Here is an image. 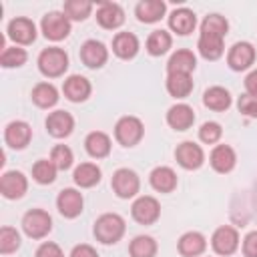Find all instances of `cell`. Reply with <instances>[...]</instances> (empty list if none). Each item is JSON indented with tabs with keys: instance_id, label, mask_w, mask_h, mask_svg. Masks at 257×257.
I'll use <instances>...</instances> for the list:
<instances>
[{
	"instance_id": "obj_17",
	"label": "cell",
	"mask_w": 257,
	"mask_h": 257,
	"mask_svg": "<svg viewBox=\"0 0 257 257\" xmlns=\"http://www.w3.org/2000/svg\"><path fill=\"white\" fill-rule=\"evenodd\" d=\"M90 90H92V84L88 78L80 76V74H70L64 84H62V92L64 96L70 100V102H82L90 96Z\"/></svg>"
},
{
	"instance_id": "obj_11",
	"label": "cell",
	"mask_w": 257,
	"mask_h": 257,
	"mask_svg": "<svg viewBox=\"0 0 257 257\" xmlns=\"http://www.w3.org/2000/svg\"><path fill=\"white\" fill-rule=\"evenodd\" d=\"M255 62V46L251 42H235L227 52V64L231 70H247Z\"/></svg>"
},
{
	"instance_id": "obj_41",
	"label": "cell",
	"mask_w": 257,
	"mask_h": 257,
	"mask_svg": "<svg viewBox=\"0 0 257 257\" xmlns=\"http://www.w3.org/2000/svg\"><path fill=\"white\" fill-rule=\"evenodd\" d=\"M237 108L241 114L249 116V118H257V96L253 94H241L239 100H237Z\"/></svg>"
},
{
	"instance_id": "obj_3",
	"label": "cell",
	"mask_w": 257,
	"mask_h": 257,
	"mask_svg": "<svg viewBox=\"0 0 257 257\" xmlns=\"http://www.w3.org/2000/svg\"><path fill=\"white\" fill-rule=\"evenodd\" d=\"M38 70L46 78H58L68 70V54L58 46H48L38 54Z\"/></svg>"
},
{
	"instance_id": "obj_14",
	"label": "cell",
	"mask_w": 257,
	"mask_h": 257,
	"mask_svg": "<svg viewBox=\"0 0 257 257\" xmlns=\"http://www.w3.org/2000/svg\"><path fill=\"white\" fill-rule=\"evenodd\" d=\"M8 38L14 40L16 44H32L36 40V24L30 20V18H24V16H16L8 22Z\"/></svg>"
},
{
	"instance_id": "obj_33",
	"label": "cell",
	"mask_w": 257,
	"mask_h": 257,
	"mask_svg": "<svg viewBox=\"0 0 257 257\" xmlns=\"http://www.w3.org/2000/svg\"><path fill=\"white\" fill-rule=\"evenodd\" d=\"M171 44H173V38L167 30H153L147 38V52L151 56H163L169 52Z\"/></svg>"
},
{
	"instance_id": "obj_43",
	"label": "cell",
	"mask_w": 257,
	"mask_h": 257,
	"mask_svg": "<svg viewBox=\"0 0 257 257\" xmlns=\"http://www.w3.org/2000/svg\"><path fill=\"white\" fill-rule=\"evenodd\" d=\"M243 255L245 257H257V231H251L243 239Z\"/></svg>"
},
{
	"instance_id": "obj_35",
	"label": "cell",
	"mask_w": 257,
	"mask_h": 257,
	"mask_svg": "<svg viewBox=\"0 0 257 257\" xmlns=\"http://www.w3.org/2000/svg\"><path fill=\"white\" fill-rule=\"evenodd\" d=\"M56 167L50 159H38L34 165H32V179L40 185H50L54 183L56 179Z\"/></svg>"
},
{
	"instance_id": "obj_30",
	"label": "cell",
	"mask_w": 257,
	"mask_h": 257,
	"mask_svg": "<svg viewBox=\"0 0 257 257\" xmlns=\"http://www.w3.org/2000/svg\"><path fill=\"white\" fill-rule=\"evenodd\" d=\"M167 92L175 98H187L193 92V80L191 74H167Z\"/></svg>"
},
{
	"instance_id": "obj_15",
	"label": "cell",
	"mask_w": 257,
	"mask_h": 257,
	"mask_svg": "<svg viewBox=\"0 0 257 257\" xmlns=\"http://www.w3.org/2000/svg\"><path fill=\"white\" fill-rule=\"evenodd\" d=\"M30 139H32V128H30V124L24 122V120H12V122H8L6 128H4V141H6V145H8L10 149H14V151L26 149L28 143H30Z\"/></svg>"
},
{
	"instance_id": "obj_37",
	"label": "cell",
	"mask_w": 257,
	"mask_h": 257,
	"mask_svg": "<svg viewBox=\"0 0 257 257\" xmlns=\"http://www.w3.org/2000/svg\"><path fill=\"white\" fill-rule=\"evenodd\" d=\"M26 58H28L26 50L14 44V46H6V48L2 50V54H0V64H2L4 68H18V66H22V64L26 62Z\"/></svg>"
},
{
	"instance_id": "obj_12",
	"label": "cell",
	"mask_w": 257,
	"mask_h": 257,
	"mask_svg": "<svg viewBox=\"0 0 257 257\" xmlns=\"http://www.w3.org/2000/svg\"><path fill=\"white\" fill-rule=\"evenodd\" d=\"M28 191V179L20 171H6L0 177V193L4 199H20Z\"/></svg>"
},
{
	"instance_id": "obj_5",
	"label": "cell",
	"mask_w": 257,
	"mask_h": 257,
	"mask_svg": "<svg viewBox=\"0 0 257 257\" xmlns=\"http://www.w3.org/2000/svg\"><path fill=\"white\" fill-rule=\"evenodd\" d=\"M143 135H145V126H143L141 118H137V116H120L114 124V139L122 147L139 145Z\"/></svg>"
},
{
	"instance_id": "obj_19",
	"label": "cell",
	"mask_w": 257,
	"mask_h": 257,
	"mask_svg": "<svg viewBox=\"0 0 257 257\" xmlns=\"http://www.w3.org/2000/svg\"><path fill=\"white\" fill-rule=\"evenodd\" d=\"M74 128V118L70 112L66 110H54L46 116V131L54 137V139H64L72 133Z\"/></svg>"
},
{
	"instance_id": "obj_2",
	"label": "cell",
	"mask_w": 257,
	"mask_h": 257,
	"mask_svg": "<svg viewBox=\"0 0 257 257\" xmlns=\"http://www.w3.org/2000/svg\"><path fill=\"white\" fill-rule=\"evenodd\" d=\"M124 219L116 213H104L94 221V237L96 241H100L102 245H112L116 241H120V237L124 235Z\"/></svg>"
},
{
	"instance_id": "obj_39",
	"label": "cell",
	"mask_w": 257,
	"mask_h": 257,
	"mask_svg": "<svg viewBox=\"0 0 257 257\" xmlns=\"http://www.w3.org/2000/svg\"><path fill=\"white\" fill-rule=\"evenodd\" d=\"M50 161L54 163V167H56L58 171H66V169L72 167L74 155H72V151H70L66 145H56V147H52V151H50Z\"/></svg>"
},
{
	"instance_id": "obj_42",
	"label": "cell",
	"mask_w": 257,
	"mask_h": 257,
	"mask_svg": "<svg viewBox=\"0 0 257 257\" xmlns=\"http://www.w3.org/2000/svg\"><path fill=\"white\" fill-rule=\"evenodd\" d=\"M34 257H64V253H62V249H60L56 243H52V241H44V243L36 249Z\"/></svg>"
},
{
	"instance_id": "obj_4",
	"label": "cell",
	"mask_w": 257,
	"mask_h": 257,
	"mask_svg": "<svg viewBox=\"0 0 257 257\" xmlns=\"http://www.w3.org/2000/svg\"><path fill=\"white\" fill-rule=\"evenodd\" d=\"M22 231L30 239H44L52 231V217L44 209H30L22 217Z\"/></svg>"
},
{
	"instance_id": "obj_31",
	"label": "cell",
	"mask_w": 257,
	"mask_h": 257,
	"mask_svg": "<svg viewBox=\"0 0 257 257\" xmlns=\"http://www.w3.org/2000/svg\"><path fill=\"white\" fill-rule=\"evenodd\" d=\"M72 179L80 189H90L100 181V169L94 163H80L74 169Z\"/></svg>"
},
{
	"instance_id": "obj_34",
	"label": "cell",
	"mask_w": 257,
	"mask_h": 257,
	"mask_svg": "<svg viewBox=\"0 0 257 257\" xmlns=\"http://www.w3.org/2000/svg\"><path fill=\"white\" fill-rule=\"evenodd\" d=\"M131 257H155L157 255V241L151 235H137L128 245Z\"/></svg>"
},
{
	"instance_id": "obj_36",
	"label": "cell",
	"mask_w": 257,
	"mask_h": 257,
	"mask_svg": "<svg viewBox=\"0 0 257 257\" xmlns=\"http://www.w3.org/2000/svg\"><path fill=\"white\" fill-rule=\"evenodd\" d=\"M62 12L68 20H86L92 12V2L86 0H66Z\"/></svg>"
},
{
	"instance_id": "obj_7",
	"label": "cell",
	"mask_w": 257,
	"mask_h": 257,
	"mask_svg": "<svg viewBox=\"0 0 257 257\" xmlns=\"http://www.w3.org/2000/svg\"><path fill=\"white\" fill-rule=\"evenodd\" d=\"M110 187L114 191L116 197L120 199H131L139 193L141 189V179L139 175L133 171V169H116L112 173V179H110Z\"/></svg>"
},
{
	"instance_id": "obj_18",
	"label": "cell",
	"mask_w": 257,
	"mask_h": 257,
	"mask_svg": "<svg viewBox=\"0 0 257 257\" xmlns=\"http://www.w3.org/2000/svg\"><path fill=\"white\" fill-rule=\"evenodd\" d=\"M96 22L106 30H114L124 22V10L116 2H102L96 8Z\"/></svg>"
},
{
	"instance_id": "obj_28",
	"label": "cell",
	"mask_w": 257,
	"mask_h": 257,
	"mask_svg": "<svg viewBox=\"0 0 257 257\" xmlns=\"http://www.w3.org/2000/svg\"><path fill=\"white\" fill-rule=\"evenodd\" d=\"M151 187L159 193H173L177 189V173L171 167H157L149 175Z\"/></svg>"
},
{
	"instance_id": "obj_25",
	"label": "cell",
	"mask_w": 257,
	"mask_h": 257,
	"mask_svg": "<svg viewBox=\"0 0 257 257\" xmlns=\"http://www.w3.org/2000/svg\"><path fill=\"white\" fill-rule=\"evenodd\" d=\"M167 12V4L163 0H141L135 8V14L141 22L145 24H153L159 22Z\"/></svg>"
},
{
	"instance_id": "obj_44",
	"label": "cell",
	"mask_w": 257,
	"mask_h": 257,
	"mask_svg": "<svg viewBox=\"0 0 257 257\" xmlns=\"http://www.w3.org/2000/svg\"><path fill=\"white\" fill-rule=\"evenodd\" d=\"M68 257H98L96 249L92 245H86V243H80V245H74L70 255Z\"/></svg>"
},
{
	"instance_id": "obj_24",
	"label": "cell",
	"mask_w": 257,
	"mask_h": 257,
	"mask_svg": "<svg viewBox=\"0 0 257 257\" xmlns=\"http://www.w3.org/2000/svg\"><path fill=\"white\" fill-rule=\"evenodd\" d=\"M197 66V58L191 50L187 48H179L177 52L171 54L169 62H167V74L179 72V74H191Z\"/></svg>"
},
{
	"instance_id": "obj_20",
	"label": "cell",
	"mask_w": 257,
	"mask_h": 257,
	"mask_svg": "<svg viewBox=\"0 0 257 257\" xmlns=\"http://www.w3.org/2000/svg\"><path fill=\"white\" fill-rule=\"evenodd\" d=\"M167 122L175 131H189L195 122V110L185 102L173 104L167 112Z\"/></svg>"
},
{
	"instance_id": "obj_1",
	"label": "cell",
	"mask_w": 257,
	"mask_h": 257,
	"mask_svg": "<svg viewBox=\"0 0 257 257\" xmlns=\"http://www.w3.org/2000/svg\"><path fill=\"white\" fill-rule=\"evenodd\" d=\"M229 22L221 14H209L201 22V34H199V54L207 60H217L223 56V40L227 36Z\"/></svg>"
},
{
	"instance_id": "obj_23",
	"label": "cell",
	"mask_w": 257,
	"mask_h": 257,
	"mask_svg": "<svg viewBox=\"0 0 257 257\" xmlns=\"http://www.w3.org/2000/svg\"><path fill=\"white\" fill-rule=\"evenodd\" d=\"M177 249L183 257H199L207 249V239L199 231H187L181 235Z\"/></svg>"
},
{
	"instance_id": "obj_38",
	"label": "cell",
	"mask_w": 257,
	"mask_h": 257,
	"mask_svg": "<svg viewBox=\"0 0 257 257\" xmlns=\"http://www.w3.org/2000/svg\"><path fill=\"white\" fill-rule=\"evenodd\" d=\"M20 247V233L14 227H2L0 229V253L10 255Z\"/></svg>"
},
{
	"instance_id": "obj_13",
	"label": "cell",
	"mask_w": 257,
	"mask_h": 257,
	"mask_svg": "<svg viewBox=\"0 0 257 257\" xmlns=\"http://www.w3.org/2000/svg\"><path fill=\"white\" fill-rule=\"evenodd\" d=\"M82 205H84V199H82V193L68 187V189H62L56 197V209L62 217L66 219H74L82 213Z\"/></svg>"
},
{
	"instance_id": "obj_10",
	"label": "cell",
	"mask_w": 257,
	"mask_h": 257,
	"mask_svg": "<svg viewBox=\"0 0 257 257\" xmlns=\"http://www.w3.org/2000/svg\"><path fill=\"white\" fill-rule=\"evenodd\" d=\"M175 159H177V163H179L183 169L195 171V169H199V167L205 163V153H203V149H201L197 143H193V141H183V143L177 145V149H175Z\"/></svg>"
},
{
	"instance_id": "obj_8",
	"label": "cell",
	"mask_w": 257,
	"mask_h": 257,
	"mask_svg": "<svg viewBox=\"0 0 257 257\" xmlns=\"http://www.w3.org/2000/svg\"><path fill=\"white\" fill-rule=\"evenodd\" d=\"M131 215L139 225H153L161 217V205L155 197L143 195V197L135 199V203L131 207Z\"/></svg>"
},
{
	"instance_id": "obj_21",
	"label": "cell",
	"mask_w": 257,
	"mask_h": 257,
	"mask_svg": "<svg viewBox=\"0 0 257 257\" xmlns=\"http://www.w3.org/2000/svg\"><path fill=\"white\" fill-rule=\"evenodd\" d=\"M195 26H197V16H195V12L189 10V8H177V10H173L171 16H169V28H171L173 32L181 34V36L191 34V32L195 30Z\"/></svg>"
},
{
	"instance_id": "obj_9",
	"label": "cell",
	"mask_w": 257,
	"mask_h": 257,
	"mask_svg": "<svg viewBox=\"0 0 257 257\" xmlns=\"http://www.w3.org/2000/svg\"><path fill=\"white\" fill-rule=\"evenodd\" d=\"M211 247H213V251L217 255H223V257L233 255L237 251V247H239V233H237V229L231 227V225H223V227L215 229V233L211 237Z\"/></svg>"
},
{
	"instance_id": "obj_40",
	"label": "cell",
	"mask_w": 257,
	"mask_h": 257,
	"mask_svg": "<svg viewBox=\"0 0 257 257\" xmlns=\"http://www.w3.org/2000/svg\"><path fill=\"white\" fill-rule=\"evenodd\" d=\"M221 135H223V128H221V124L215 122V120L203 122L201 128H199V139H201L205 145H215V143H219Z\"/></svg>"
},
{
	"instance_id": "obj_29",
	"label": "cell",
	"mask_w": 257,
	"mask_h": 257,
	"mask_svg": "<svg viewBox=\"0 0 257 257\" xmlns=\"http://www.w3.org/2000/svg\"><path fill=\"white\" fill-rule=\"evenodd\" d=\"M203 104L211 110H217V112H223L231 106V94L227 88L223 86H211L205 90L203 94Z\"/></svg>"
},
{
	"instance_id": "obj_45",
	"label": "cell",
	"mask_w": 257,
	"mask_h": 257,
	"mask_svg": "<svg viewBox=\"0 0 257 257\" xmlns=\"http://www.w3.org/2000/svg\"><path fill=\"white\" fill-rule=\"evenodd\" d=\"M245 90H247V94L257 96V70H251L245 76Z\"/></svg>"
},
{
	"instance_id": "obj_16",
	"label": "cell",
	"mask_w": 257,
	"mask_h": 257,
	"mask_svg": "<svg viewBox=\"0 0 257 257\" xmlns=\"http://www.w3.org/2000/svg\"><path fill=\"white\" fill-rule=\"evenodd\" d=\"M80 60L88 68H100L108 60V50L98 40H86L80 46Z\"/></svg>"
},
{
	"instance_id": "obj_27",
	"label": "cell",
	"mask_w": 257,
	"mask_h": 257,
	"mask_svg": "<svg viewBox=\"0 0 257 257\" xmlns=\"http://www.w3.org/2000/svg\"><path fill=\"white\" fill-rule=\"evenodd\" d=\"M110 137L102 131H92L84 139V149L92 159H104L110 153Z\"/></svg>"
},
{
	"instance_id": "obj_32",
	"label": "cell",
	"mask_w": 257,
	"mask_h": 257,
	"mask_svg": "<svg viewBox=\"0 0 257 257\" xmlns=\"http://www.w3.org/2000/svg\"><path fill=\"white\" fill-rule=\"evenodd\" d=\"M32 102L40 108H50L58 102V90L52 82H38L32 88Z\"/></svg>"
},
{
	"instance_id": "obj_6",
	"label": "cell",
	"mask_w": 257,
	"mask_h": 257,
	"mask_svg": "<svg viewBox=\"0 0 257 257\" xmlns=\"http://www.w3.org/2000/svg\"><path fill=\"white\" fill-rule=\"evenodd\" d=\"M40 30H42L44 38H48L52 42H58V40H64L70 34V20L66 18L64 12L52 10V12L42 16Z\"/></svg>"
},
{
	"instance_id": "obj_22",
	"label": "cell",
	"mask_w": 257,
	"mask_h": 257,
	"mask_svg": "<svg viewBox=\"0 0 257 257\" xmlns=\"http://www.w3.org/2000/svg\"><path fill=\"white\" fill-rule=\"evenodd\" d=\"M209 163L217 173H231L235 169L237 155L229 145H217L209 155Z\"/></svg>"
},
{
	"instance_id": "obj_26",
	"label": "cell",
	"mask_w": 257,
	"mask_h": 257,
	"mask_svg": "<svg viewBox=\"0 0 257 257\" xmlns=\"http://www.w3.org/2000/svg\"><path fill=\"white\" fill-rule=\"evenodd\" d=\"M112 52L122 58V60H131L137 56L139 52V38L133 32H118L112 38Z\"/></svg>"
}]
</instances>
